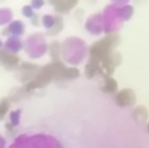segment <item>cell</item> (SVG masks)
<instances>
[{"label": "cell", "instance_id": "obj_1", "mask_svg": "<svg viewBox=\"0 0 149 148\" xmlns=\"http://www.w3.org/2000/svg\"><path fill=\"white\" fill-rule=\"evenodd\" d=\"M148 131H149V125H148Z\"/></svg>", "mask_w": 149, "mask_h": 148}]
</instances>
